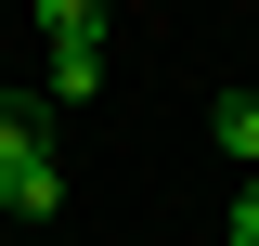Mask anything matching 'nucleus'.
<instances>
[{"label": "nucleus", "instance_id": "nucleus-1", "mask_svg": "<svg viewBox=\"0 0 259 246\" xmlns=\"http://www.w3.org/2000/svg\"><path fill=\"white\" fill-rule=\"evenodd\" d=\"M65 208V169H52V143H39V104L13 91L0 104V220H52Z\"/></svg>", "mask_w": 259, "mask_h": 246}, {"label": "nucleus", "instance_id": "nucleus-2", "mask_svg": "<svg viewBox=\"0 0 259 246\" xmlns=\"http://www.w3.org/2000/svg\"><path fill=\"white\" fill-rule=\"evenodd\" d=\"M39 52H52V91L65 104L104 91V13H91V0H39Z\"/></svg>", "mask_w": 259, "mask_h": 246}, {"label": "nucleus", "instance_id": "nucleus-3", "mask_svg": "<svg viewBox=\"0 0 259 246\" xmlns=\"http://www.w3.org/2000/svg\"><path fill=\"white\" fill-rule=\"evenodd\" d=\"M207 143H221L233 169L259 182V91H221V104H207Z\"/></svg>", "mask_w": 259, "mask_h": 246}, {"label": "nucleus", "instance_id": "nucleus-4", "mask_svg": "<svg viewBox=\"0 0 259 246\" xmlns=\"http://www.w3.org/2000/svg\"><path fill=\"white\" fill-rule=\"evenodd\" d=\"M233 246H259V182H246V194H233Z\"/></svg>", "mask_w": 259, "mask_h": 246}]
</instances>
